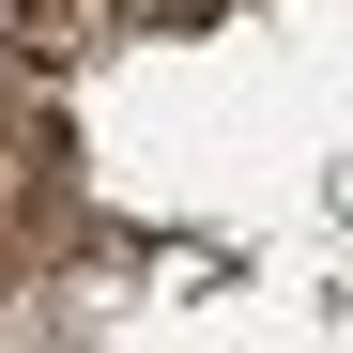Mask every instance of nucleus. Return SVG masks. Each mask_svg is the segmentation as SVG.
I'll use <instances>...</instances> for the list:
<instances>
[]
</instances>
